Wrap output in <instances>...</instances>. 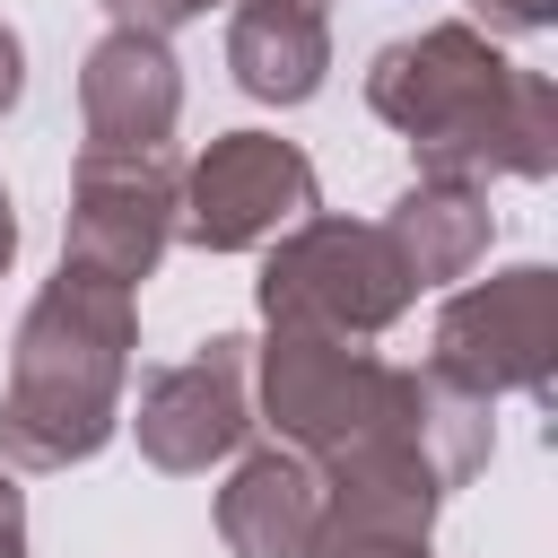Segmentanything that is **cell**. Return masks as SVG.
Returning a JSON list of instances; mask_svg holds the SVG:
<instances>
[{"label": "cell", "instance_id": "obj_1", "mask_svg": "<svg viewBox=\"0 0 558 558\" xmlns=\"http://www.w3.org/2000/svg\"><path fill=\"white\" fill-rule=\"evenodd\" d=\"M366 105L410 140L418 174H462V183L558 174V87L506 61L462 17L384 44L366 61Z\"/></svg>", "mask_w": 558, "mask_h": 558}, {"label": "cell", "instance_id": "obj_2", "mask_svg": "<svg viewBox=\"0 0 558 558\" xmlns=\"http://www.w3.org/2000/svg\"><path fill=\"white\" fill-rule=\"evenodd\" d=\"M140 357V288L61 262L9 340L0 392V462L9 471H70L122 436V392Z\"/></svg>", "mask_w": 558, "mask_h": 558}, {"label": "cell", "instance_id": "obj_3", "mask_svg": "<svg viewBox=\"0 0 558 558\" xmlns=\"http://www.w3.org/2000/svg\"><path fill=\"white\" fill-rule=\"evenodd\" d=\"M410 392H418V366H384L366 340L305 331V323H270V340H253V427H270L305 462L392 427Z\"/></svg>", "mask_w": 558, "mask_h": 558}, {"label": "cell", "instance_id": "obj_4", "mask_svg": "<svg viewBox=\"0 0 558 558\" xmlns=\"http://www.w3.org/2000/svg\"><path fill=\"white\" fill-rule=\"evenodd\" d=\"M253 305H262V323H305V331L375 340V331H392L418 305V279L401 270V253H392V235L375 218L305 209L288 235H270Z\"/></svg>", "mask_w": 558, "mask_h": 558}, {"label": "cell", "instance_id": "obj_5", "mask_svg": "<svg viewBox=\"0 0 558 558\" xmlns=\"http://www.w3.org/2000/svg\"><path fill=\"white\" fill-rule=\"evenodd\" d=\"M427 375H445L480 401H506V392L549 401L558 392V270L549 262H506L488 279H462L436 305Z\"/></svg>", "mask_w": 558, "mask_h": 558}, {"label": "cell", "instance_id": "obj_6", "mask_svg": "<svg viewBox=\"0 0 558 558\" xmlns=\"http://www.w3.org/2000/svg\"><path fill=\"white\" fill-rule=\"evenodd\" d=\"M305 209H323L314 157L279 131H218L201 157H183V209H174V244L201 253H253L270 235H288Z\"/></svg>", "mask_w": 558, "mask_h": 558}, {"label": "cell", "instance_id": "obj_7", "mask_svg": "<svg viewBox=\"0 0 558 558\" xmlns=\"http://www.w3.org/2000/svg\"><path fill=\"white\" fill-rule=\"evenodd\" d=\"M174 209H183V157L166 148H78L70 174V218H61V262L140 288L166 244H174Z\"/></svg>", "mask_w": 558, "mask_h": 558}, {"label": "cell", "instance_id": "obj_8", "mask_svg": "<svg viewBox=\"0 0 558 558\" xmlns=\"http://www.w3.org/2000/svg\"><path fill=\"white\" fill-rule=\"evenodd\" d=\"M122 427L140 436V462L166 480H201L209 462H235L253 436V340L209 331L192 357H174L140 384Z\"/></svg>", "mask_w": 558, "mask_h": 558}, {"label": "cell", "instance_id": "obj_9", "mask_svg": "<svg viewBox=\"0 0 558 558\" xmlns=\"http://www.w3.org/2000/svg\"><path fill=\"white\" fill-rule=\"evenodd\" d=\"M78 122H87V148H166L183 122V70L166 35L105 26L78 61Z\"/></svg>", "mask_w": 558, "mask_h": 558}, {"label": "cell", "instance_id": "obj_10", "mask_svg": "<svg viewBox=\"0 0 558 558\" xmlns=\"http://www.w3.org/2000/svg\"><path fill=\"white\" fill-rule=\"evenodd\" d=\"M227 70L253 105H305L331 78V17L323 0H235Z\"/></svg>", "mask_w": 558, "mask_h": 558}, {"label": "cell", "instance_id": "obj_11", "mask_svg": "<svg viewBox=\"0 0 558 558\" xmlns=\"http://www.w3.org/2000/svg\"><path fill=\"white\" fill-rule=\"evenodd\" d=\"M401 253V270L418 288H453L488 262V235H497V209H488V183H462V174H418L384 218H375Z\"/></svg>", "mask_w": 558, "mask_h": 558}, {"label": "cell", "instance_id": "obj_12", "mask_svg": "<svg viewBox=\"0 0 558 558\" xmlns=\"http://www.w3.org/2000/svg\"><path fill=\"white\" fill-rule=\"evenodd\" d=\"M314 506H323V471L296 445H262L218 488V541L235 558H296L314 532Z\"/></svg>", "mask_w": 558, "mask_h": 558}, {"label": "cell", "instance_id": "obj_13", "mask_svg": "<svg viewBox=\"0 0 558 558\" xmlns=\"http://www.w3.org/2000/svg\"><path fill=\"white\" fill-rule=\"evenodd\" d=\"M296 558H436L427 532L410 523H375V514H349V506H314V532Z\"/></svg>", "mask_w": 558, "mask_h": 558}, {"label": "cell", "instance_id": "obj_14", "mask_svg": "<svg viewBox=\"0 0 558 558\" xmlns=\"http://www.w3.org/2000/svg\"><path fill=\"white\" fill-rule=\"evenodd\" d=\"M218 0H105V17L113 26H140V35H174V26H192V17H209Z\"/></svg>", "mask_w": 558, "mask_h": 558}, {"label": "cell", "instance_id": "obj_15", "mask_svg": "<svg viewBox=\"0 0 558 558\" xmlns=\"http://www.w3.org/2000/svg\"><path fill=\"white\" fill-rule=\"evenodd\" d=\"M0 558H26V497H17L9 462H0Z\"/></svg>", "mask_w": 558, "mask_h": 558}, {"label": "cell", "instance_id": "obj_16", "mask_svg": "<svg viewBox=\"0 0 558 558\" xmlns=\"http://www.w3.org/2000/svg\"><path fill=\"white\" fill-rule=\"evenodd\" d=\"M26 96V44H17V26H0V113Z\"/></svg>", "mask_w": 558, "mask_h": 558}, {"label": "cell", "instance_id": "obj_17", "mask_svg": "<svg viewBox=\"0 0 558 558\" xmlns=\"http://www.w3.org/2000/svg\"><path fill=\"white\" fill-rule=\"evenodd\" d=\"M9 262H17V209H9V183H0V279H9Z\"/></svg>", "mask_w": 558, "mask_h": 558}]
</instances>
